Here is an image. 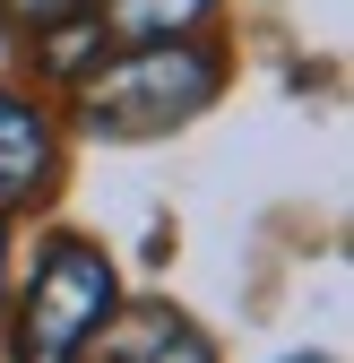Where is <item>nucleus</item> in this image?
<instances>
[{
    "label": "nucleus",
    "mask_w": 354,
    "mask_h": 363,
    "mask_svg": "<svg viewBox=\"0 0 354 363\" xmlns=\"http://www.w3.org/2000/svg\"><path fill=\"white\" fill-rule=\"evenodd\" d=\"M216 78H225V61H216L207 43H190V35H173V43H130L113 69L86 78L78 121L96 130V139H164V130H182L190 113H207Z\"/></svg>",
    "instance_id": "obj_1"
},
{
    "label": "nucleus",
    "mask_w": 354,
    "mask_h": 363,
    "mask_svg": "<svg viewBox=\"0 0 354 363\" xmlns=\"http://www.w3.org/2000/svg\"><path fill=\"white\" fill-rule=\"evenodd\" d=\"M113 303H121L113 259H104L96 242L61 234L52 251L35 259V286H26V303H18V363H78L86 337L113 320Z\"/></svg>",
    "instance_id": "obj_2"
},
{
    "label": "nucleus",
    "mask_w": 354,
    "mask_h": 363,
    "mask_svg": "<svg viewBox=\"0 0 354 363\" xmlns=\"http://www.w3.org/2000/svg\"><path fill=\"white\" fill-rule=\"evenodd\" d=\"M78 363H216V346H207L173 303H139V311L113 303V320L86 337Z\"/></svg>",
    "instance_id": "obj_3"
},
{
    "label": "nucleus",
    "mask_w": 354,
    "mask_h": 363,
    "mask_svg": "<svg viewBox=\"0 0 354 363\" xmlns=\"http://www.w3.org/2000/svg\"><path fill=\"white\" fill-rule=\"evenodd\" d=\"M61 182V139L26 96L0 86V208H35Z\"/></svg>",
    "instance_id": "obj_4"
},
{
    "label": "nucleus",
    "mask_w": 354,
    "mask_h": 363,
    "mask_svg": "<svg viewBox=\"0 0 354 363\" xmlns=\"http://www.w3.org/2000/svg\"><path fill=\"white\" fill-rule=\"evenodd\" d=\"M207 9L216 0H104V35H121V43H173V35H190Z\"/></svg>",
    "instance_id": "obj_5"
},
{
    "label": "nucleus",
    "mask_w": 354,
    "mask_h": 363,
    "mask_svg": "<svg viewBox=\"0 0 354 363\" xmlns=\"http://www.w3.org/2000/svg\"><path fill=\"white\" fill-rule=\"evenodd\" d=\"M0 18H9V26H61V18H78V0H0Z\"/></svg>",
    "instance_id": "obj_6"
},
{
    "label": "nucleus",
    "mask_w": 354,
    "mask_h": 363,
    "mask_svg": "<svg viewBox=\"0 0 354 363\" xmlns=\"http://www.w3.org/2000/svg\"><path fill=\"white\" fill-rule=\"evenodd\" d=\"M0 303H9V242H0Z\"/></svg>",
    "instance_id": "obj_7"
}]
</instances>
